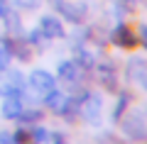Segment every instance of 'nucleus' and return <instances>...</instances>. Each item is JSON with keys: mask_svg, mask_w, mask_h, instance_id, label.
Masks as SVG:
<instances>
[{"mask_svg": "<svg viewBox=\"0 0 147 144\" xmlns=\"http://www.w3.org/2000/svg\"><path fill=\"white\" fill-rule=\"evenodd\" d=\"M39 32H42L47 39H61V37H64V25H61L59 17L44 15L42 20H39Z\"/></svg>", "mask_w": 147, "mask_h": 144, "instance_id": "obj_6", "label": "nucleus"}, {"mask_svg": "<svg viewBox=\"0 0 147 144\" xmlns=\"http://www.w3.org/2000/svg\"><path fill=\"white\" fill-rule=\"evenodd\" d=\"M27 129H30V144H49V139H52V132L39 122L27 125Z\"/></svg>", "mask_w": 147, "mask_h": 144, "instance_id": "obj_11", "label": "nucleus"}, {"mask_svg": "<svg viewBox=\"0 0 147 144\" xmlns=\"http://www.w3.org/2000/svg\"><path fill=\"white\" fill-rule=\"evenodd\" d=\"M44 105H47V108L52 110L54 115H64V110H66V105H69V98L64 95L61 90L52 88V90L44 95Z\"/></svg>", "mask_w": 147, "mask_h": 144, "instance_id": "obj_10", "label": "nucleus"}, {"mask_svg": "<svg viewBox=\"0 0 147 144\" xmlns=\"http://www.w3.org/2000/svg\"><path fill=\"white\" fill-rule=\"evenodd\" d=\"M39 120H42V110H37V108H25L22 115H20V122L34 125V122H39Z\"/></svg>", "mask_w": 147, "mask_h": 144, "instance_id": "obj_14", "label": "nucleus"}, {"mask_svg": "<svg viewBox=\"0 0 147 144\" xmlns=\"http://www.w3.org/2000/svg\"><path fill=\"white\" fill-rule=\"evenodd\" d=\"M49 142H52V144H69V139H66V134H61V132H54Z\"/></svg>", "mask_w": 147, "mask_h": 144, "instance_id": "obj_18", "label": "nucleus"}, {"mask_svg": "<svg viewBox=\"0 0 147 144\" xmlns=\"http://www.w3.org/2000/svg\"><path fill=\"white\" fill-rule=\"evenodd\" d=\"M25 100H22V95H5L3 98V105H0V115L5 120H20L22 110H25Z\"/></svg>", "mask_w": 147, "mask_h": 144, "instance_id": "obj_4", "label": "nucleus"}, {"mask_svg": "<svg viewBox=\"0 0 147 144\" xmlns=\"http://www.w3.org/2000/svg\"><path fill=\"white\" fill-rule=\"evenodd\" d=\"M100 95L98 93H91V90H86L84 95H81V103H79V113L84 115L88 122H96V120L100 117Z\"/></svg>", "mask_w": 147, "mask_h": 144, "instance_id": "obj_1", "label": "nucleus"}, {"mask_svg": "<svg viewBox=\"0 0 147 144\" xmlns=\"http://www.w3.org/2000/svg\"><path fill=\"white\" fill-rule=\"evenodd\" d=\"M98 78L108 90H118V68L113 61H103L98 66Z\"/></svg>", "mask_w": 147, "mask_h": 144, "instance_id": "obj_9", "label": "nucleus"}, {"mask_svg": "<svg viewBox=\"0 0 147 144\" xmlns=\"http://www.w3.org/2000/svg\"><path fill=\"white\" fill-rule=\"evenodd\" d=\"M127 103H130V93H120V100H118V105H115V113H113V117H115V120H120V115L125 113Z\"/></svg>", "mask_w": 147, "mask_h": 144, "instance_id": "obj_16", "label": "nucleus"}, {"mask_svg": "<svg viewBox=\"0 0 147 144\" xmlns=\"http://www.w3.org/2000/svg\"><path fill=\"white\" fill-rule=\"evenodd\" d=\"M137 81H140V83H142V88L147 90V71H142L140 76H137Z\"/></svg>", "mask_w": 147, "mask_h": 144, "instance_id": "obj_21", "label": "nucleus"}, {"mask_svg": "<svg viewBox=\"0 0 147 144\" xmlns=\"http://www.w3.org/2000/svg\"><path fill=\"white\" fill-rule=\"evenodd\" d=\"M57 10L61 12V17H64V20L74 22V25L84 22V17H86V5H84V3H71V0H57Z\"/></svg>", "mask_w": 147, "mask_h": 144, "instance_id": "obj_3", "label": "nucleus"}, {"mask_svg": "<svg viewBox=\"0 0 147 144\" xmlns=\"http://www.w3.org/2000/svg\"><path fill=\"white\" fill-rule=\"evenodd\" d=\"M10 61H12V54L0 44V73H5L7 68H10Z\"/></svg>", "mask_w": 147, "mask_h": 144, "instance_id": "obj_17", "label": "nucleus"}, {"mask_svg": "<svg viewBox=\"0 0 147 144\" xmlns=\"http://www.w3.org/2000/svg\"><path fill=\"white\" fill-rule=\"evenodd\" d=\"M12 5L17 10H37V7L42 5V0H12Z\"/></svg>", "mask_w": 147, "mask_h": 144, "instance_id": "obj_15", "label": "nucleus"}, {"mask_svg": "<svg viewBox=\"0 0 147 144\" xmlns=\"http://www.w3.org/2000/svg\"><path fill=\"white\" fill-rule=\"evenodd\" d=\"M30 88L34 93H39V95H47L52 88H57V81H54V76L49 71H44V68H34V71L30 73Z\"/></svg>", "mask_w": 147, "mask_h": 144, "instance_id": "obj_2", "label": "nucleus"}, {"mask_svg": "<svg viewBox=\"0 0 147 144\" xmlns=\"http://www.w3.org/2000/svg\"><path fill=\"white\" fill-rule=\"evenodd\" d=\"M110 42L115 46H120V49H132V46H137V34L127 25L120 22V25L113 29V34H110Z\"/></svg>", "mask_w": 147, "mask_h": 144, "instance_id": "obj_5", "label": "nucleus"}, {"mask_svg": "<svg viewBox=\"0 0 147 144\" xmlns=\"http://www.w3.org/2000/svg\"><path fill=\"white\" fill-rule=\"evenodd\" d=\"M74 61L79 64V66L84 68V71H91V68L96 66L93 56H91V54L86 52V49H81V46H76V49H74Z\"/></svg>", "mask_w": 147, "mask_h": 144, "instance_id": "obj_12", "label": "nucleus"}, {"mask_svg": "<svg viewBox=\"0 0 147 144\" xmlns=\"http://www.w3.org/2000/svg\"><path fill=\"white\" fill-rule=\"evenodd\" d=\"M125 3H127V5H130V3H135V0H125Z\"/></svg>", "mask_w": 147, "mask_h": 144, "instance_id": "obj_22", "label": "nucleus"}, {"mask_svg": "<svg viewBox=\"0 0 147 144\" xmlns=\"http://www.w3.org/2000/svg\"><path fill=\"white\" fill-rule=\"evenodd\" d=\"M7 10H10V3H7V0H0V20L7 15Z\"/></svg>", "mask_w": 147, "mask_h": 144, "instance_id": "obj_20", "label": "nucleus"}, {"mask_svg": "<svg viewBox=\"0 0 147 144\" xmlns=\"http://www.w3.org/2000/svg\"><path fill=\"white\" fill-rule=\"evenodd\" d=\"M84 73L86 71L76 61H61L59 64V78H61L64 83H69V86H76V83L84 78Z\"/></svg>", "mask_w": 147, "mask_h": 144, "instance_id": "obj_7", "label": "nucleus"}, {"mask_svg": "<svg viewBox=\"0 0 147 144\" xmlns=\"http://www.w3.org/2000/svg\"><path fill=\"white\" fill-rule=\"evenodd\" d=\"M137 42H140V44L147 49V25H142V27H140V32H137Z\"/></svg>", "mask_w": 147, "mask_h": 144, "instance_id": "obj_19", "label": "nucleus"}, {"mask_svg": "<svg viewBox=\"0 0 147 144\" xmlns=\"http://www.w3.org/2000/svg\"><path fill=\"white\" fill-rule=\"evenodd\" d=\"M3 20H5V25H7V32H10V34H17V32H20V15H17V10H7V15L3 17Z\"/></svg>", "mask_w": 147, "mask_h": 144, "instance_id": "obj_13", "label": "nucleus"}, {"mask_svg": "<svg viewBox=\"0 0 147 144\" xmlns=\"http://www.w3.org/2000/svg\"><path fill=\"white\" fill-rule=\"evenodd\" d=\"M123 132L130 139H137V142H140V139H147V127L140 120V115H130V117L123 120Z\"/></svg>", "mask_w": 147, "mask_h": 144, "instance_id": "obj_8", "label": "nucleus"}]
</instances>
